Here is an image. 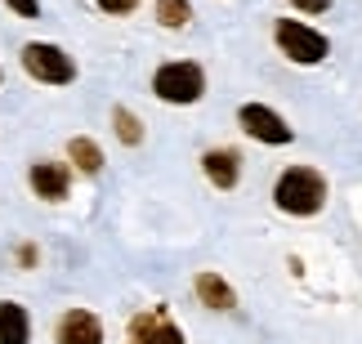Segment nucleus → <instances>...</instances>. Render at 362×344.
I'll use <instances>...</instances> for the list:
<instances>
[{
  "instance_id": "nucleus-16",
  "label": "nucleus",
  "mask_w": 362,
  "mask_h": 344,
  "mask_svg": "<svg viewBox=\"0 0 362 344\" xmlns=\"http://www.w3.org/2000/svg\"><path fill=\"white\" fill-rule=\"evenodd\" d=\"M5 5L13 13H23V18H40V5H36V0H5Z\"/></svg>"
},
{
  "instance_id": "nucleus-10",
  "label": "nucleus",
  "mask_w": 362,
  "mask_h": 344,
  "mask_svg": "<svg viewBox=\"0 0 362 344\" xmlns=\"http://www.w3.org/2000/svg\"><path fill=\"white\" fill-rule=\"evenodd\" d=\"M192 286H197V299L206 309H215V313H233V309H238V291H233L219 273H197Z\"/></svg>"
},
{
  "instance_id": "nucleus-7",
  "label": "nucleus",
  "mask_w": 362,
  "mask_h": 344,
  "mask_svg": "<svg viewBox=\"0 0 362 344\" xmlns=\"http://www.w3.org/2000/svg\"><path fill=\"white\" fill-rule=\"evenodd\" d=\"M54 344H103V322L90 309H67L54 326Z\"/></svg>"
},
{
  "instance_id": "nucleus-13",
  "label": "nucleus",
  "mask_w": 362,
  "mask_h": 344,
  "mask_svg": "<svg viewBox=\"0 0 362 344\" xmlns=\"http://www.w3.org/2000/svg\"><path fill=\"white\" fill-rule=\"evenodd\" d=\"M112 130H117V139L125 148H139V143H144V121H139L130 107H117V112H112Z\"/></svg>"
},
{
  "instance_id": "nucleus-14",
  "label": "nucleus",
  "mask_w": 362,
  "mask_h": 344,
  "mask_svg": "<svg viewBox=\"0 0 362 344\" xmlns=\"http://www.w3.org/2000/svg\"><path fill=\"white\" fill-rule=\"evenodd\" d=\"M157 23L170 27V32H179V27L192 23V5L188 0H157Z\"/></svg>"
},
{
  "instance_id": "nucleus-18",
  "label": "nucleus",
  "mask_w": 362,
  "mask_h": 344,
  "mask_svg": "<svg viewBox=\"0 0 362 344\" xmlns=\"http://www.w3.org/2000/svg\"><path fill=\"white\" fill-rule=\"evenodd\" d=\"M18 264H36V246H23V251H18Z\"/></svg>"
},
{
  "instance_id": "nucleus-1",
  "label": "nucleus",
  "mask_w": 362,
  "mask_h": 344,
  "mask_svg": "<svg viewBox=\"0 0 362 344\" xmlns=\"http://www.w3.org/2000/svg\"><path fill=\"white\" fill-rule=\"evenodd\" d=\"M273 201H277V210H286L296 219H309V215L322 210V201H327V179L317 170H309V166H291L282 179H277Z\"/></svg>"
},
{
  "instance_id": "nucleus-3",
  "label": "nucleus",
  "mask_w": 362,
  "mask_h": 344,
  "mask_svg": "<svg viewBox=\"0 0 362 344\" xmlns=\"http://www.w3.org/2000/svg\"><path fill=\"white\" fill-rule=\"evenodd\" d=\"M23 67H27L32 81H40V85H72V81H76L72 54L59 49V45H45V40L23 45Z\"/></svg>"
},
{
  "instance_id": "nucleus-9",
  "label": "nucleus",
  "mask_w": 362,
  "mask_h": 344,
  "mask_svg": "<svg viewBox=\"0 0 362 344\" xmlns=\"http://www.w3.org/2000/svg\"><path fill=\"white\" fill-rule=\"evenodd\" d=\"M202 170H206V179H211L215 188H238V179H242V157L233 153V148H211V153L202 157Z\"/></svg>"
},
{
  "instance_id": "nucleus-15",
  "label": "nucleus",
  "mask_w": 362,
  "mask_h": 344,
  "mask_svg": "<svg viewBox=\"0 0 362 344\" xmlns=\"http://www.w3.org/2000/svg\"><path fill=\"white\" fill-rule=\"evenodd\" d=\"M94 5H99L103 13H134L139 0H94Z\"/></svg>"
},
{
  "instance_id": "nucleus-17",
  "label": "nucleus",
  "mask_w": 362,
  "mask_h": 344,
  "mask_svg": "<svg viewBox=\"0 0 362 344\" xmlns=\"http://www.w3.org/2000/svg\"><path fill=\"white\" fill-rule=\"evenodd\" d=\"M291 5H296V9H304V13H322V9L331 5V0H291Z\"/></svg>"
},
{
  "instance_id": "nucleus-12",
  "label": "nucleus",
  "mask_w": 362,
  "mask_h": 344,
  "mask_svg": "<svg viewBox=\"0 0 362 344\" xmlns=\"http://www.w3.org/2000/svg\"><path fill=\"white\" fill-rule=\"evenodd\" d=\"M67 157H72V166L86 170V174H99L103 170V148L94 143V139H72V143H67Z\"/></svg>"
},
{
  "instance_id": "nucleus-5",
  "label": "nucleus",
  "mask_w": 362,
  "mask_h": 344,
  "mask_svg": "<svg viewBox=\"0 0 362 344\" xmlns=\"http://www.w3.org/2000/svg\"><path fill=\"white\" fill-rule=\"evenodd\" d=\"M125 344H184V331L165 309H144L125 326Z\"/></svg>"
},
{
  "instance_id": "nucleus-8",
  "label": "nucleus",
  "mask_w": 362,
  "mask_h": 344,
  "mask_svg": "<svg viewBox=\"0 0 362 344\" xmlns=\"http://www.w3.org/2000/svg\"><path fill=\"white\" fill-rule=\"evenodd\" d=\"M27 179H32V192L40 201H67V192H72V170L59 161H36Z\"/></svg>"
},
{
  "instance_id": "nucleus-2",
  "label": "nucleus",
  "mask_w": 362,
  "mask_h": 344,
  "mask_svg": "<svg viewBox=\"0 0 362 344\" xmlns=\"http://www.w3.org/2000/svg\"><path fill=\"white\" fill-rule=\"evenodd\" d=\"M152 94H157L161 103H175V107L197 103L202 94H206V72H202L197 63H188V59L161 63L157 72H152Z\"/></svg>"
},
{
  "instance_id": "nucleus-6",
  "label": "nucleus",
  "mask_w": 362,
  "mask_h": 344,
  "mask_svg": "<svg viewBox=\"0 0 362 344\" xmlns=\"http://www.w3.org/2000/svg\"><path fill=\"white\" fill-rule=\"evenodd\" d=\"M238 121H242V130L250 134V139H259V143H291V126L264 103H246Z\"/></svg>"
},
{
  "instance_id": "nucleus-11",
  "label": "nucleus",
  "mask_w": 362,
  "mask_h": 344,
  "mask_svg": "<svg viewBox=\"0 0 362 344\" xmlns=\"http://www.w3.org/2000/svg\"><path fill=\"white\" fill-rule=\"evenodd\" d=\"M27 340H32L27 309L13 304V299H0V344H27Z\"/></svg>"
},
{
  "instance_id": "nucleus-4",
  "label": "nucleus",
  "mask_w": 362,
  "mask_h": 344,
  "mask_svg": "<svg viewBox=\"0 0 362 344\" xmlns=\"http://www.w3.org/2000/svg\"><path fill=\"white\" fill-rule=\"evenodd\" d=\"M273 36H277V49L286 54L291 63H322L327 59V36L322 32H313L309 23H296V18H277V27H273Z\"/></svg>"
}]
</instances>
